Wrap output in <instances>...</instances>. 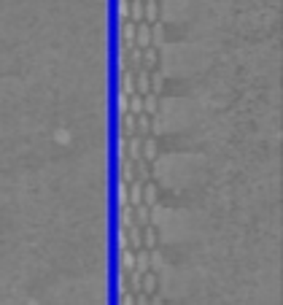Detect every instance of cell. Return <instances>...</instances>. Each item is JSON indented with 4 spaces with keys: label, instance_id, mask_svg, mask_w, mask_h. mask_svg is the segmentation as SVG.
<instances>
[{
    "label": "cell",
    "instance_id": "obj_1",
    "mask_svg": "<svg viewBox=\"0 0 283 305\" xmlns=\"http://www.w3.org/2000/svg\"><path fill=\"white\" fill-rule=\"evenodd\" d=\"M156 200H159V189H156V184L148 178V181H143V194H140V202H143L146 208H154Z\"/></svg>",
    "mask_w": 283,
    "mask_h": 305
},
{
    "label": "cell",
    "instance_id": "obj_2",
    "mask_svg": "<svg viewBox=\"0 0 283 305\" xmlns=\"http://www.w3.org/2000/svg\"><path fill=\"white\" fill-rule=\"evenodd\" d=\"M156 62H159V52H156V46L148 43L146 49H143V57H140V68L151 73V70L156 68Z\"/></svg>",
    "mask_w": 283,
    "mask_h": 305
},
{
    "label": "cell",
    "instance_id": "obj_3",
    "mask_svg": "<svg viewBox=\"0 0 283 305\" xmlns=\"http://www.w3.org/2000/svg\"><path fill=\"white\" fill-rule=\"evenodd\" d=\"M135 30H138V22H122V43H124V49H132L135 46Z\"/></svg>",
    "mask_w": 283,
    "mask_h": 305
},
{
    "label": "cell",
    "instance_id": "obj_4",
    "mask_svg": "<svg viewBox=\"0 0 283 305\" xmlns=\"http://www.w3.org/2000/svg\"><path fill=\"white\" fill-rule=\"evenodd\" d=\"M119 181L124 184H130V181H135V162L127 160V157H119Z\"/></svg>",
    "mask_w": 283,
    "mask_h": 305
},
{
    "label": "cell",
    "instance_id": "obj_5",
    "mask_svg": "<svg viewBox=\"0 0 283 305\" xmlns=\"http://www.w3.org/2000/svg\"><path fill=\"white\" fill-rule=\"evenodd\" d=\"M119 227L122 230H130L132 224H135V208L130 206V202H124V206H119Z\"/></svg>",
    "mask_w": 283,
    "mask_h": 305
},
{
    "label": "cell",
    "instance_id": "obj_6",
    "mask_svg": "<svg viewBox=\"0 0 283 305\" xmlns=\"http://www.w3.org/2000/svg\"><path fill=\"white\" fill-rule=\"evenodd\" d=\"M140 243H143L146 251H154V248H156V230L151 224H146L143 230H140Z\"/></svg>",
    "mask_w": 283,
    "mask_h": 305
},
{
    "label": "cell",
    "instance_id": "obj_7",
    "mask_svg": "<svg viewBox=\"0 0 283 305\" xmlns=\"http://www.w3.org/2000/svg\"><path fill=\"white\" fill-rule=\"evenodd\" d=\"M151 132V116L148 114H135V135L146 138Z\"/></svg>",
    "mask_w": 283,
    "mask_h": 305
},
{
    "label": "cell",
    "instance_id": "obj_8",
    "mask_svg": "<svg viewBox=\"0 0 283 305\" xmlns=\"http://www.w3.org/2000/svg\"><path fill=\"white\" fill-rule=\"evenodd\" d=\"M140 160H143V162H154L156 160V140L154 138L146 135L143 146H140Z\"/></svg>",
    "mask_w": 283,
    "mask_h": 305
},
{
    "label": "cell",
    "instance_id": "obj_9",
    "mask_svg": "<svg viewBox=\"0 0 283 305\" xmlns=\"http://www.w3.org/2000/svg\"><path fill=\"white\" fill-rule=\"evenodd\" d=\"M143 19L148 25L159 19V0H143Z\"/></svg>",
    "mask_w": 283,
    "mask_h": 305
},
{
    "label": "cell",
    "instance_id": "obj_10",
    "mask_svg": "<svg viewBox=\"0 0 283 305\" xmlns=\"http://www.w3.org/2000/svg\"><path fill=\"white\" fill-rule=\"evenodd\" d=\"M119 92H124V95H132V92H135V70H130V68L122 70V89Z\"/></svg>",
    "mask_w": 283,
    "mask_h": 305
},
{
    "label": "cell",
    "instance_id": "obj_11",
    "mask_svg": "<svg viewBox=\"0 0 283 305\" xmlns=\"http://www.w3.org/2000/svg\"><path fill=\"white\" fill-rule=\"evenodd\" d=\"M135 92L138 95H148V70H143V68H138L135 70Z\"/></svg>",
    "mask_w": 283,
    "mask_h": 305
},
{
    "label": "cell",
    "instance_id": "obj_12",
    "mask_svg": "<svg viewBox=\"0 0 283 305\" xmlns=\"http://www.w3.org/2000/svg\"><path fill=\"white\" fill-rule=\"evenodd\" d=\"M122 116V135H135V114H130V111H124L119 114Z\"/></svg>",
    "mask_w": 283,
    "mask_h": 305
},
{
    "label": "cell",
    "instance_id": "obj_13",
    "mask_svg": "<svg viewBox=\"0 0 283 305\" xmlns=\"http://www.w3.org/2000/svg\"><path fill=\"white\" fill-rule=\"evenodd\" d=\"M140 194H143V181H130V194H127V200H130V206H140Z\"/></svg>",
    "mask_w": 283,
    "mask_h": 305
},
{
    "label": "cell",
    "instance_id": "obj_14",
    "mask_svg": "<svg viewBox=\"0 0 283 305\" xmlns=\"http://www.w3.org/2000/svg\"><path fill=\"white\" fill-rule=\"evenodd\" d=\"M140 289H143V292L146 294H154L156 292V276H154V273H143V276H140Z\"/></svg>",
    "mask_w": 283,
    "mask_h": 305
},
{
    "label": "cell",
    "instance_id": "obj_15",
    "mask_svg": "<svg viewBox=\"0 0 283 305\" xmlns=\"http://www.w3.org/2000/svg\"><path fill=\"white\" fill-rule=\"evenodd\" d=\"M156 108H159V100H156L154 92H148V95H143V114L148 116H156Z\"/></svg>",
    "mask_w": 283,
    "mask_h": 305
},
{
    "label": "cell",
    "instance_id": "obj_16",
    "mask_svg": "<svg viewBox=\"0 0 283 305\" xmlns=\"http://www.w3.org/2000/svg\"><path fill=\"white\" fill-rule=\"evenodd\" d=\"M132 270H135V251L124 248L122 251V273H132Z\"/></svg>",
    "mask_w": 283,
    "mask_h": 305
},
{
    "label": "cell",
    "instance_id": "obj_17",
    "mask_svg": "<svg viewBox=\"0 0 283 305\" xmlns=\"http://www.w3.org/2000/svg\"><path fill=\"white\" fill-rule=\"evenodd\" d=\"M132 208H135V224L138 227H146L148 222H151V219H148V211L151 208H146L143 202H140V206H132Z\"/></svg>",
    "mask_w": 283,
    "mask_h": 305
},
{
    "label": "cell",
    "instance_id": "obj_18",
    "mask_svg": "<svg viewBox=\"0 0 283 305\" xmlns=\"http://www.w3.org/2000/svg\"><path fill=\"white\" fill-rule=\"evenodd\" d=\"M130 19L143 22V0H130Z\"/></svg>",
    "mask_w": 283,
    "mask_h": 305
},
{
    "label": "cell",
    "instance_id": "obj_19",
    "mask_svg": "<svg viewBox=\"0 0 283 305\" xmlns=\"http://www.w3.org/2000/svg\"><path fill=\"white\" fill-rule=\"evenodd\" d=\"M130 114H143V95H138V92L130 95Z\"/></svg>",
    "mask_w": 283,
    "mask_h": 305
},
{
    "label": "cell",
    "instance_id": "obj_20",
    "mask_svg": "<svg viewBox=\"0 0 283 305\" xmlns=\"http://www.w3.org/2000/svg\"><path fill=\"white\" fill-rule=\"evenodd\" d=\"M135 178L138 181H148V178H151L148 176V162H143V160L135 162Z\"/></svg>",
    "mask_w": 283,
    "mask_h": 305
},
{
    "label": "cell",
    "instance_id": "obj_21",
    "mask_svg": "<svg viewBox=\"0 0 283 305\" xmlns=\"http://www.w3.org/2000/svg\"><path fill=\"white\" fill-rule=\"evenodd\" d=\"M127 194H130V184L119 181V184H116V197H119V206H124V202H127Z\"/></svg>",
    "mask_w": 283,
    "mask_h": 305
},
{
    "label": "cell",
    "instance_id": "obj_22",
    "mask_svg": "<svg viewBox=\"0 0 283 305\" xmlns=\"http://www.w3.org/2000/svg\"><path fill=\"white\" fill-rule=\"evenodd\" d=\"M140 57H143V49H138V46H132V54H130V70H138L140 68Z\"/></svg>",
    "mask_w": 283,
    "mask_h": 305
},
{
    "label": "cell",
    "instance_id": "obj_23",
    "mask_svg": "<svg viewBox=\"0 0 283 305\" xmlns=\"http://www.w3.org/2000/svg\"><path fill=\"white\" fill-rule=\"evenodd\" d=\"M116 106H119V114L130 111V95H124V92H119V97H116Z\"/></svg>",
    "mask_w": 283,
    "mask_h": 305
},
{
    "label": "cell",
    "instance_id": "obj_24",
    "mask_svg": "<svg viewBox=\"0 0 283 305\" xmlns=\"http://www.w3.org/2000/svg\"><path fill=\"white\" fill-rule=\"evenodd\" d=\"M130 19V0H119V22Z\"/></svg>",
    "mask_w": 283,
    "mask_h": 305
},
{
    "label": "cell",
    "instance_id": "obj_25",
    "mask_svg": "<svg viewBox=\"0 0 283 305\" xmlns=\"http://www.w3.org/2000/svg\"><path fill=\"white\" fill-rule=\"evenodd\" d=\"M122 305H135V297H132V294H124L122 297Z\"/></svg>",
    "mask_w": 283,
    "mask_h": 305
}]
</instances>
